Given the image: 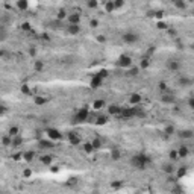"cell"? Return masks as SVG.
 <instances>
[{
    "mask_svg": "<svg viewBox=\"0 0 194 194\" xmlns=\"http://www.w3.org/2000/svg\"><path fill=\"white\" fill-rule=\"evenodd\" d=\"M173 5H175L177 9H185V8H186V3L182 2V0H175V2H173Z\"/></svg>",
    "mask_w": 194,
    "mask_h": 194,
    "instance_id": "obj_32",
    "label": "cell"
},
{
    "mask_svg": "<svg viewBox=\"0 0 194 194\" xmlns=\"http://www.w3.org/2000/svg\"><path fill=\"white\" fill-rule=\"evenodd\" d=\"M150 162H152V158H149L147 155H135L133 158H130V165L138 168V170L146 168Z\"/></svg>",
    "mask_w": 194,
    "mask_h": 194,
    "instance_id": "obj_1",
    "label": "cell"
},
{
    "mask_svg": "<svg viewBox=\"0 0 194 194\" xmlns=\"http://www.w3.org/2000/svg\"><path fill=\"white\" fill-rule=\"evenodd\" d=\"M37 156V153L33 152V150H26V152H23V159L24 161H28V162H30V161H33V158Z\"/></svg>",
    "mask_w": 194,
    "mask_h": 194,
    "instance_id": "obj_14",
    "label": "cell"
},
{
    "mask_svg": "<svg viewBox=\"0 0 194 194\" xmlns=\"http://www.w3.org/2000/svg\"><path fill=\"white\" fill-rule=\"evenodd\" d=\"M194 137V132L190 130V129H185V130H180L179 132V138H182V139H190Z\"/></svg>",
    "mask_w": 194,
    "mask_h": 194,
    "instance_id": "obj_13",
    "label": "cell"
},
{
    "mask_svg": "<svg viewBox=\"0 0 194 194\" xmlns=\"http://www.w3.org/2000/svg\"><path fill=\"white\" fill-rule=\"evenodd\" d=\"M30 176H32V170H30V168H26V170L23 171V177L28 179V177H30Z\"/></svg>",
    "mask_w": 194,
    "mask_h": 194,
    "instance_id": "obj_48",
    "label": "cell"
},
{
    "mask_svg": "<svg viewBox=\"0 0 194 194\" xmlns=\"http://www.w3.org/2000/svg\"><path fill=\"white\" fill-rule=\"evenodd\" d=\"M120 158H122V150L112 149V150H111V159H112V161H118Z\"/></svg>",
    "mask_w": 194,
    "mask_h": 194,
    "instance_id": "obj_20",
    "label": "cell"
},
{
    "mask_svg": "<svg viewBox=\"0 0 194 194\" xmlns=\"http://www.w3.org/2000/svg\"><path fill=\"white\" fill-rule=\"evenodd\" d=\"M188 105H190V106H191V108L194 109V97H191V99L188 100Z\"/></svg>",
    "mask_w": 194,
    "mask_h": 194,
    "instance_id": "obj_57",
    "label": "cell"
},
{
    "mask_svg": "<svg viewBox=\"0 0 194 194\" xmlns=\"http://www.w3.org/2000/svg\"><path fill=\"white\" fill-rule=\"evenodd\" d=\"M168 158H170V161L171 162H175L179 159V155H177V150H170L168 152Z\"/></svg>",
    "mask_w": 194,
    "mask_h": 194,
    "instance_id": "obj_30",
    "label": "cell"
},
{
    "mask_svg": "<svg viewBox=\"0 0 194 194\" xmlns=\"http://www.w3.org/2000/svg\"><path fill=\"white\" fill-rule=\"evenodd\" d=\"M67 32H68L70 35H77V33L81 32V26H79V24H68Z\"/></svg>",
    "mask_w": 194,
    "mask_h": 194,
    "instance_id": "obj_11",
    "label": "cell"
},
{
    "mask_svg": "<svg viewBox=\"0 0 194 194\" xmlns=\"http://www.w3.org/2000/svg\"><path fill=\"white\" fill-rule=\"evenodd\" d=\"M33 68H35L38 73H39V71H43V68H44V64H43V61H38V59H37V61H35V64H33Z\"/></svg>",
    "mask_w": 194,
    "mask_h": 194,
    "instance_id": "obj_34",
    "label": "cell"
},
{
    "mask_svg": "<svg viewBox=\"0 0 194 194\" xmlns=\"http://www.w3.org/2000/svg\"><path fill=\"white\" fill-rule=\"evenodd\" d=\"M114 5H115V9H118V8H123L124 6V2L123 0H117V2H114Z\"/></svg>",
    "mask_w": 194,
    "mask_h": 194,
    "instance_id": "obj_49",
    "label": "cell"
},
{
    "mask_svg": "<svg viewBox=\"0 0 194 194\" xmlns=\"http://www.w3.org/2000/svg\"><path fill=\"white\" fill-rule=\"evenodd\" d=\"M149 59H147V58H143L141 59V64H139V67H141V68H147V67H149Z\"/></svg>",
    "mask_w": 194,
    "mask_h": 194,
    "instance_id": "obj_45",
    "label": "cell"
},
{
    "mask_svg": "<svg viewBox=\"0 0 194 194\" xmlns=\"http://www.w3.org/2000/svg\"><path fill=\"white\" fill-rule=\"evenodd\" d=\"M15 6L20 11H26V9H28V6H29V3L26 2V0H18V2L15 3Z\"/></svg>",
    "mask_w": 194,
    "mask_h": 194,
    "instance_id": "obj_25",
    "label": "cell"
},
{
    "mask_svg": "<svg viewBox=\"0 0 194 194\" xmlns=\"http://www.w3.org/2000/svg\"><path fill=\"white\" fill-rule=\"evenodd\" d=\"M24 143V139L21 138V137H14V138H12V147H20V146H21Z\"/></svg>",
    "mask_w": 194,
    "mask_h": 194,
    "instance_id": "obj_26",
    "label": "cell"
},
{
    "mask_svg": "<svg viewBox=\"0 0 194 194\" xmlns=\"http://www.w3.org/2000/svg\"><path fill=\"white\" fill-rule=\"evenodd\" d=\"M68 141H70V144H71V146H79L82 139H81V137H79L77 133L70 132V133H68Z\"/></svg>",
    "mask_w": 194,
    "mask_h": 194,
    "instance_id": "obj_7",
    "label": "cell"
},
{
    "mask_svg": "<svg viewBox=\"0 0 194 194\" xmlns=\"http://www.w3.org/2000/svg\"><path fill=\"white\" fill-rule=\"evenodd\" d=\"M90 26H91V28H97V26H99V20H91Z\"/></svg>",
    "mask_w": 194,
    "mask_h": 194,
    "instance_id": "obj_52",
    "label": "cell"
},
{
    "mask_svg": "<svg viewBox=\"0 0 194 194\" xmlns=\"http://www.w3.org/2000/svg\"><path fill=\"white\" fill-rule=\"evenodd\" d=\"M46 133H47L49 139H52V141H58V139H62V133L59 132L58 129H55V128H49L47 130H46Z\"/></svg>",
    "mask_w": 194,
    "mask_h": 194,
    "instance_id": "obj_5",
    "label": "cell"
},
{
    "mask_svg": "<svg viewBox=\"0 0 194 194\" xmlns=\"http://www.w3.org/2000/svg\"><path fill=\"white\" fill-rule=\"evenodd\" d=\"M88 117H90V109L86 108H81L76 114H75V117L71 118V123L73 124H79V123H85L86 120H88Z\"/></svg>",
    "mask_w": 194,
    "mask_h": 194,
    "instance_id": "obj_2",
    "label": "cell"
},
{
    "mask_svg": "<svg viewBox=\"0 0 194 194\" xmlns=\"http://www.w3.org/2000/svg\"><path fill=\"white\" fill-rule=\"evenodd\" d=\"M188 153H190V150H188V147H186V146H180L177 149L179 158H186V156H188Z\"/></svg>",
    "mask_w": 194,
    "mask_h": 194,
    "instance_id": "obj_17",
    "label": "cell"
},
{
    "mask_svg": "<svg viewBox=\"0 0 194 194\" xmlns=\"http://www.w3.org/2000/svg\"><path fill=\"white\" fill-rule=\"evenodd\" d=\"M91 144H93V147H94V150H96V149H100V147H102V141H100L99 138L93 139V141H91Z\"/></svg>",
    "mask_w": 194,
    "mask_h": 194,
    "instance_id": "obj_42",
    "label": "cell"
},
{
    "mask_svg": "<svg viewBox=\"0 0 194 194\" xmlns=\"http://www.w3.org/2000/svg\"><path fill=\"white\" fill-rule=\"evenodd\" d=\"M105 9H106V12H112L114 9H115V5H114V2H106L105 3Z\"/></svg>",
    "mask_w": 194,
    "mask_h": 194,
    "instance_id": "obj_37",
    "label": "cell"
},
{
    "mask_svg": "<svg viewBox=\"0 0 194 194\" xmlns=\"http://www.w3.org/2000/svg\"><path fill=\"white\" fill-rule=\"evenodd\" d=\"M20 28H21V30H24V32H29V30L32 29V26H30L29 23H23L21 26H20Z\"/></svg>",
    "mask_w": 194,
    "mask_h": 194,
    "instance_id": "obj_46",
    "label": "cell"
},
{
    "mask_svg": "<svg viewBox=\"0 0 194 194\" xmlns=\"http://www.w3.org/2000/svg\"><path fill=\"white\" fill-rule=\"evenodd\" d=\"M191 49H193V50H194V43H193V44H191Z\"/></svg>",
    "mask_w": 194,
    "mask_h": 194,
    "instance_id": "obj_60",
    "label": "cell"
},
{
    "mask_svg": "<svg viewBox=\"0 0 194 194\" xmlns=\"http://www.w3.org/2000/svg\"><path fill=\"white\" fill-rule=\"evenodd\" d=\"M29 55H30V56H35V55H37V49H35V47H30Z\"/></svg>",
    "mask_w": 194,
    "mask_h": 194,
    "instance_id": "obj_56",
    "label": "cell"
},
{
    "mask_svg": "<svg viewBox=\"0 0 194 194\" xmlns=\"http://www.w3.org/2000/svg\"><path fill=\"white\" fill-rule=\"evenodd\" d=\"M20 129L17 128V126H11V128H9V130H8V135L11 137V138H14V137H18L20 135Z\"/></svg>",
    "mask_w": 194,
    "mask_h": 194,
    "instance_id": "obj_24",
    "label": "cell"
},
{
    "mask_svg": "<svg viewBox=\"0 0 194 194\" xmlns=\"http://www.w3.org/2000/svg\"><path fill=\"white\" fill-rule=\"evenodd\" d=\"M102 82H103V79H100L99 76H94L91 79V82H90V86L93 90H96V88H99V86L102 85Z\"/></svg>",
    "mask_w": 194,
    "mask_h": 194,
    "instance_id": "obj_15",
    "label": "cell"
},
{
    "mask_svg": "<svg viewBox=\"0 0 194 194\" xmlns=\"http://www.w3.org/2000/svg\"><path fill=\"white\" fill-rule=\"evenodd\" d=\"M106 123H108V117H106V115H97L96 117V124L97 126H103Z\"/></svg>",
    "mask_w": 194,
    "mask_h": 194,
    "instance_id": "obj_23",
    "label": "cell"
},
{
    "mask_svg": "<svg viewBox=\"0 0 194 194\" xmlns=\"http://www.w3.org/2000/svg\"><path fill=\"white\" fill-rule=\"evenodd\" d=\"M20 91H21L23 94H26V96H30V88H29V85H26V84H23L21 86H20Z\"/></svg>",
    "mask_w": 194,
    "mask_h": 194,
    "instance_id": "obj_35",
    "label": "cell"
},
{
    "mask_svg": "<svg viewBox=\"0 0 194 194\" xmlns=\"http://www.w3.org/2000/svg\"><path fill=\"white\" fill-rule=\"evenodd\" d=\"M21 158H23V153H14V155H12V159H14V161H20Z\"/></svg>",
    "mask_w": 194,
    "mask_h": 194,
    "instance_id": "obj_51",
    "label": "cell"
},
{
    "mask_svg": "<svg viewBox=\"0 0 194 194\" xmlns=\"http://www.w3.org/2000/svg\"><path fill=\"white\" fill-rule=\"evenodd\" d=\"M156 29H159V30H167V29H168V26H167L165 21H162V20H161V21L156 23Z\"/></svg>",
    "mask_w": 194,
    "mask_h": 194,
    "instance_id": "obj_38",
    "label": "cell"
},
{
    "mask_svg": "<svg viewBox=\"0 0 194 194\" xmlns=\"http://www.w3.org/2000/svg\"><path fill=\"white\" fill-rule=\"evenodd\" d=\"M176 130H175V126H167V128L164 129V133H165V135H173V133H175Z\"/></svg>",
    "mask_w": 194,
    "mask_h": 194,
    "instance_id": "obj_39",
    "label": "cell"
},
{
    "mask_svg": "<svg viewBox=\"0 0 194 194\" xmlns=\"http://www.w3.org/2000/svg\"><path fill=\"white\" fill-rule=\"evenodd\" d=\"M41 37H43V39H44V41H49V39H50V37L47 35V33H43Z\"/></svg>",
    "mask_w": 194,
    "mask_h": 194,
    "instance_id": "obj_58",
    "label": "cell"
},
{
    "mask_svg": "<svg viewBox=\"0 0 194 194\" xmlns=\"http://www.w3.org/2000/svg\"><path fill=\"white\" fill-rule=\"evenodd\" d=\"M103 106H105V102L102 99H99V100H94V103H93V109L97 111V109H102Z\"/></svg>",
    "mask_w": 194,
    "mask_h": 194,
    "instance_id": "obj_28",
    "label": "cell"
},
{
    "mask_svg": "<svg viewBox=\"0 0 194 194\" xmlns=\"http://www.w3.org/2000/svg\"><path fill=\"white\" fill-rule=\"evenodd\" d=\"M162 171L165 173V175H173L175 173V165H173V162H165V164H162Z\"/></svg>",
    "mask_w": 194,
    "mask_h": 194,
    "instance_id": "obj_9",
    "label": "cell"
},
{
    "mask_svg": "<svg viewBox=\"0 0 194 194\" xmlns=\"http://www.w3.org/2000/svg\"><path fill=\"white\" fill-rule=\"evenodd\" d=\"M38 146L41 147V149H53L55 147V144H53L52 139H38Z\"/></svg>",
    "mask_w": 194,
    "mask_h": 194,
    "instance_id": "obj_8",
    "label": "cell"
},
{
    "mask_svg": "<svg viewBox=\"0 0 194 194\" xmlns=\"http://www.w3.org/2000/svg\"><path fill=\"white\" fill-rule=\"evenodd\" d=\"M96 76H99L100 79H105V77H108V76H109V73H108V70L102 68V70H99V71H97V75H96Z\"/></svg>",
    "mask_w": 194,
    "mask_h": 194,
    "instance_id": "obj_36",
    "label": "cell"
},
{
    "mask_svg": "<svg viewBox=\"0 0 194 194\" xmlns=\"http://www.w3.org/2000/svg\"><path fill=\"white\" fill-rule=\"evenodd\" d=\"M67 17V12H65V9H61V11H59L58 12V14H56V18L58 20H61V21H62V20Z\"/></svg>",
    "mask_w": 194,
    "mask_h": 194,
    "instance_id": "obj_43",
    "label": "cell"
},
{
    "mask_svg": "<svg viewBox=\"0 0 194 194\" xmlns=\"http://www.w3.org/2000/svg\"><path fill=\"white\" fill-rule=\"evenodd\" d=\"M2 144H3L5 147L12 146V138H11L9 135H3V137H2Z\"/></svg>",
    "mask_w": 194,
    "mask_h": 194,
    "instance_id": "obj_29",
    "label": "cell"
},
{
    "mask_svg": "<svg viewBox=\"0 0 194 194\" xmlns=\"http://www.w3.org/2000/svg\"><path fill=\"white\" fill-rule=\"evenodd\" d=\"M86 6H88L90 9H96V8H99V2L97 0H90V2L86 3Z\"/></svg>",
    "mask_w": 194,
    "mask_h": 194,
    "instance_id": "obj_40",
    "label": "cell"
},
{
    "mask_svg": "<svg viewBox=\"0 0 194 194\" xmlns=\"http://www.w3.org/2000/svg\"><path fill=\"white\" fill-rule=\"evenodd\" d=\"M135 114H137V108L133 106V108H123L122 109V114H120V118H123V120H128V118H133L135 117Z\"/></svg>",
    "mask_w": 194,
    "mask_h": 194,
    "instance_id": "obj_4",
    "label": "cell"
},
{
    "mask_svg": "<svg viewBox=\"0 0 194 194\" xmlns=\"http://www.w3.org/2000/svg\"><path fill=\"white\" fill-rule=\"evenodd\" d=\"M39 161H41L44 165H50L53 162V156L52 155H43L41 158H39Z\"/></svg>",
    "mask_w": 194,
    "mask_h": 194,
    "instance_id": "obj_22",
    "label": "cell"
},
{
    "mask_svg": "<svg viewBox=\"0 0 194 194\" xmlns=\"http://www.w3.org/2000/svg\"><path fill=\"white\" fill-rule=\"evenodd\" d=\"M33 103L38 105V106H43V105L47 103V99L43 97V96H37V97H33Z\"/></svg>",
    "mask_w": 194,
    "mask_h": 194,
    "instance_id": "obj_21",
    "label": "cell"
},
{
    "mask_svg": "<svg viewBox=\"0 0 194 194\" xmlns=\"http://www.w3.org/2000/svg\"><path fill=\"white\" fill-rule=\"evenodd\" d=\"M179 84L182 86H190V85H193V79L186 77V76H182V77H179Z\"/></svg>",
    "mask_w": 194,
    "mask_h": 194,
    "instance_id": "obj_19",
    "label": "cell"
},
{
    "mask_svg": "<svg viewBox=\"0 0 194 194\" xmlns=\"http://www.w3.org/2000/svg\"><path fill=\"white\" fill-rule=\"evenodd\" d=\"M123 186V182L122 180H114V182H111V188L112 190H120Z\"/></svg>",
    "mask_w": 194,
    "mask_h": 194,
    "instance_id": "obj_33",
    "label": "cell"
},
{
    "mask_svg": "<svg viewBox=\"0 0 194 194\" xmlns=\"http://www.w3.org/2000/svg\"><path fill=\"white\" fill-rule=\"evenodd\" d=\"M81 23V15L77 12H73L68 15V24H79Z\"/></svg>",
    "mask_w": 194,
    "mask_h": 194,
    "instance_id": "obj_10",
    "label": "cell"
},
{
    "mask_svg": "<svg viewBox=\"0 0 194 194\" xmlns=\"http://www.w3.org/2000/svg\"><path fill=\"white\" fill-rule=\"evenodd\" d=\"M158 85H159V90H161V91L167 90V84H165V82H159Z\"/></svg>",
    "mask_w": 194,
    "mask_h": 194,
    "instance_id": "obj_53",
    "label": "cell"
},
{
    "mask_svg": "<svg viewBox=\"0 0 194 194\" xmlns=\"http://www.w3.org/2000/svg\"><path fill=\"white\" fill-rule=\"evenodd\" d=\"M50 170H52V173H56V171H58L59 168H58L56 165H53V167H50Z\"/></svg>",
    "mask_w": 194,
    "mask_h": 194,
    "instance_id": "obj_59",
    "label": "cell"
},
{
    "mask_svg": "<svg viewBox=\"0 0 194 194\" xmlns=\"http://www.w3.org/2000/svg\"><path fill=\"white\" fill-rule=\"evenodd\" d=\"M84 150H85V153H91L93 150H94V147H93L91 143H85L84 144Z\"/></svg>",
    "mask_w": 194,
    "mask_h": 194,
    "instance_id": "obj_41",
    "label": "cell"
},
{
    "mask_svg": "<svg viewBox=\"0 0 194 194\" xmlns=\"http://www.w3.org/2000/svg\"><path fill=\"white\" fill-rule=\"evenodd\" d=\"M117 65L122 67V68H126V67H130L132 65V58L129 55H120L117 59Z\"/></svg>",
    "mask_w": 194,
    "mask_h": 194,
    "instance_id": "obj_3",
    "label": "cell"
},
{
    "mask_svg": "<svg viewBox=\"0 0 194 194\" xmlns=\"http://www.w3.org/2000/svg\"><path fill=\"white\" fill-rule=\"evenodd\" d=\"M97 41H99V43H105V41H106L105 35H97Z\"/></svg>",
    "mask_w": 194,
    "mask_h": 194,
    "instance_id": "obj_54",
    "label": "cell"
},
{
    "mask_svg": "<svg viewBox=\"0 0 194 194\" xmlns=\"http://www.w3.org/2000/svg\"><path fill=\"white\" fill-rule=\"evenodd\" d=\"M153 15H155V18H159V21H161V18L164 17V11H156Z\"/></svg>",
    "mask_w": 194,
    "mask_h": 194,
    "instance_id": "obj_50",
    "label": "cell"
},
{
    "mask_svg": "<svg viewBox=\"0 0 194 194\" xmlns=\"http://www.w3.org/2000/svg\"><path fill=\"white\" fill-rule=\"evenodd\" d=\"M138 73H139L138 67H132V68L129 70V76H138Z\"/></svg>",
    "mask_w": 194,
    "mask_h": 194,
    "instance_id": "obj_44",
    "label": "cell"
},
{
    "mask_svg": "<svg viewBox=\"0 0 194 194\" xmlns=\"http://www.w3.org/2000/svg\"><path fill=\"white\" fill-rule=\"evenodd\" d=\"M161 100H162V102L164 103H175V96H173V94H165V96H162L161 97Z\"/></svg>",
    "mask_w": 194,
    "mask_h": 194,
    "instance_id": "obj_27",
    "label": "cell"
},
{
    "mask_svg": "<svg viewBox=\"0 0 194 194\" xmlns=\"http://www.w3.org/2000/svg\"><path fill=\"white\" fill-rule=\"evenodd\" d=\"M173 193H175V194H182V193H184V190L180 188V186H176V188H175V191H173Z\"/></svg>",
    "mask_w": 194,
    "mask_h": 194,
    "instance_id": "obj_55",
    "label": "cell"
},
{
    "mask_svg": "<svg viewBox=\"0 0 194 194\" xmlns=\"http://www.w3.org/2000/svg\"><path fill=\"white\" fill-rule=\"evenodd\" d=\"M138 39H139L138 33H133V32H128V33L123 35V41L128 43V44H133V43H137Z\"/></svg>",
    "mask_w": 194,
    "mask_h": 194,
    "instance_id": "obj_6",
    "label": "cell"
},
{
    "mask_svg": "<svg viewBox=\"0 0 194 194\" xmlns=\"http://www.w3.org/2000/svg\"><path fill=\"white\" fill-rule=\"evenodd\" d=\"M167 32H168V35L173 37V38H176V37H177V32L173 29V28H168V29H167Z\"/></svg>",
    "mask_w": 194,
    "mask_h": 194,
    "instance_id": "obj_47",
    "label": "cell"
},
{
    "mask_svg": "<svg viewBox=\"0 0 194 194\" xmlns=\"http://www.w3.org/2000/svg\"><path fill=\"white\" fill-rule=\"evenodd\" d=\"M167 67H168L170 71H177L180 68V64L177 61H175V59H170V61L167 62Z\"/></svg>",
    "mask_w": 194,
    "mask_h": 194,
    "instance_id": "obj_12",
    "label": "cell"
},
{
    "mask_svg": "<svg viewBox=\"0 0 194 194\" xmlns=\"http://www.w3.org/2000/svg\"><path fill=\"white\" fill-rule=\"evenodd\" d=\"M193 15H194V11H193Z\"/></svg>",
    "mask_w": 194,
    "mask_h": 194,
    "instance_id": "obj_61",
    "label": "cell"
},
{
    "mask_svg": "<svg viewBox=\"0 0 194 194\" xmlns=\"http://www.w3.org/2000/svg\"><path fill=\"white\" fill-rule=\"evenodd\" d=\"M185 175H186V167H180V168H177V171H176V179L184 177Z\"/></svg>",
    "mask_w": 194,
    "mask_h": 194,
    "instance_id": "obj_31",
    "label": "cell"
},
{
    "mask_svg": "<svg viewBox=\"0 0 194 194\" xmlns=\"http://www.w3.org/2000/svg\"><path fill=\"white\" fill-rule=\"evenodd\" d=\"M122 109L123 108H120L117 105H111L108 108V112H109V115H120V114H122Z\"/></svg>",
    "mask_w": 194,
    "mask_h": 194,
    "instance_id": "obj_16",
    "label": "cell"
},
{
    "mask_svg": "<svg viewBox=\"0 0 194 194\" xmlns=\"http://www.w3.org/2000/svg\"><path fill=\"white\" fill-rule=\"evenodd\" d=\"M129 102L132 105H138L139 102H141V96H139L138 93H133V94H130V97H129Z\"/></svg>",
    "mask_w": 194,
    "mask_h": 194,
    "instance_id": "obj_18",
    "label": "cell"
}]
</instances>
